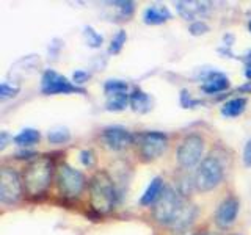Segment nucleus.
<instances>
[{
    "instance_id": "obj_36",
    "label": "nucleus",
    "mask_w": 251,
    "mask_h": 235,
    "mask_svg": "<svg viewBox=\"0 0 251 235\" xmlns=\"http://www.w3.org/2000/svg\"><path fill=\"white\" fill-rule=\"evenodd\" d=\"M248 31L251 33V19H250V22H248Z\"/></svg>"
},
{
    "instance_id": "obj_8",
    "label": "nucleus",
    "mask_w": 251,
    "mask_h": 235,
    "mask_svg": "<svg viewBox=\"0 0 251 235\" xmlns=\"http://www.w3.org/2000/svg\"><path fill=\"white\" fill-rule=\"evenodd\" d=\"M41 93L46 96L53 94H85L86 91L82 86H77L68 77L58 74L53 69H46L41 77Z\"/></svg>"
},
{
    "instance_id": "obj_16",
    "label": "nucleus",
    "mask_w": 251,
    "mask_h": 235,
    "mask_svg": "<svg viewBox=\"0 0 251 235\" xmlns=\"http://www.w3.org/2000/svg\"><path fill=\"white\" fill-rule=\"evenodd\" d=\"M133 112L137 113H148L152 108V100L149 97V94H146L143 90L135 88L130 94V104Z\"/></svg>"
},
{
    "instance_id": "obj_4",
    "label": "nucleus",
    "mask_w": 251,
    "mask_h": 235,
    "mask_svg": "<svg viewBox=\"0 0 251 235\" xmlns=\"http://www.w3.org/2000/svg\"><path fill=\"white\" fill-rule=\"evenodd\" d=\"M55 182L60 196L65 199H77L80 198L86 187V177L82 171L73 168L68 163H60L57 166V174H55Z\"/></svg>"
},
{
    "instance_id": "obj_26",
    "label": "nucleus",
    "mask_w": 251,
    "mask_h": 235,
    "mask_svg": "<svg viewBox=\"0 0 251 235\" xmlns=\"http://www.w3.org/2000/svg\"><path fill=\"white\" fill-rule=\"evenodd\" d=\"M18 93H19V86H13V85H10L8 82H2V83H0V99H2V100L14 97Z\"/></svg>"
},
{
    "instance_id": "obj_37",
    "label": "nucleus",
    "mask_w": 251,
    "mask_h": 235,
    "mask_svg": "<svg viewBox=\"0 0 251 235\" xmlns=\"http://www.w3.org/2000/svg\"><path fill=\"white\" fill-rule=\"evenodd\" d=\"M234 235H239V234H234Z\"/></svg>"
},
{
    "instance_id": "obj_27",
    "label": "nucleus",
    "mask_w": 251,
    "mask_h": 235,
    "mask_svg": "<svg viewBox=\"0 0 251 235\" xmlns=\"http://www.w3.org/2000/svg\"><path fill=\"white\" fill-rule=\"evenodd\" d=\"M188 31H190V35L193 36H201V35H206L209 31V25L204 21H195L190 24Z\"/></svg>"
},
{
    "instance_id": "obj_31",
    "label": "nucleus",
    "mask_w": 251,
    "mask_h": 235,
    "mask_svg": "<svg viewBox=\"0 0 251 235\" xmlns=\"http://www.w3.org/2000/svg\"><path fill=\"white\" fill-rule=\"evenodd\" d=\"M35 157H38L36 155V152H33V151H19L18 154H16V159H25V160H33Z\"/></svg>"
},
{
    "instance_id": "obj_7",
    "label": "nucleus",
    "mask_w": 251,
    "mask_h": 235,
    "mask_svg": "<svg viewBox=\"0 0 251 235\" xmlns=\"http://www.w3.org/2000/svg\"><path fill=\"white\" fill-rule=\"evenodd\" d=\"M24 191V182L19 172L3 166L0 168V202L5 206H13L19 202Z\"/></svg>"
},
{
    "instance_id": "obj_9",
    "label": "nucleus",
    "mask_w": 251,
    "mask_h": 235,
    "mask_svg": "<svg viewBox=\"0 0 251 235\" xmlns=\"http://www.w3.org/2000/svg\"><path fill=\"white\" fill-rule=\"evenodd\" d=\"M138 146L140 154L146 162L159 159V157L167 151L168 147V137L167 133L159 130H149L138 135Z\"/></svg>"
},
{
    "instance_id": "obj_10",
    "label": "nucleus",
    "mask_w": 251,
    "mask_h": 235,
    "mask_svg": "<svg viewBox=\"0 0 251 235\" xmlns=\"http://www.w3.org/2000/svg\"><path fill=\"white\" fill-rule=\"evenodd\" d=\"M133 140L135 137L121 125H110L102 130V141L110 151H123L133 143Z\"/></svg>"
},
{
    "instance_id": "obj_15",
    "label": "nucleus",
    "mask_w": 251,
    "mask_h": 235,
    "mask_svg": "<svg viewBox=\"0 0 251 235\" xmlns=\"http://www.w3.org/2000/svg\"><path fill=\"white\" fill-rule=\"evenodd\" d=\"M163 190H165L163 179L162 177H154L151 182H149L145 193L141 194L140 204H141V206H152V204H155L157 201H159Z\"/></svg>"
},
{
    "instance_id": "obj_23",
    "label": "nucleus",
    "mask_w": 251,
    "mask_h": 235,
    "mask_svg": "<svg viewBox=\"0 0 251 235\" xmlns=\"http://www.w3.org/2000/svg\"><path fill=\"white\" fill-rule=\"evenodd\" d=\"M129 85L124 80H118V78H110L104 83V93L107 96H112V94H120V93H127Z\"/></svg>"
},
{
    "instance_id": "obj_20",
    "label": "nucleus",
    "mask_w": 251,
    "mask_h": 235,
    "mask_svg": "<svg viewBox=\"0 0 251 235\" xmlns=\"http://www.w3.org/2000/svg\"><path fill=\"white\" fill-rule=\"evenodd\" d=\"M83 38H85L86 46L91 47V49H99V47L102 46V43H104V36L90 25H86L83 28Z\"/></svg>"
},
{
    "instance_id": "obj_18",
    "label": "nucleus",
    "mask_w": 251,
    "mask_h": 235,
    "mask_svg": "<svg viewBox=\"0 0 251 235\" xmlns=\"http://www.w3.org/2000/svg\"><path fill=\"white\" fill-rule=\"evenodd\" d=\"M41 140V133H39L36 129H22L18 135H14L13 141L21 147H30L36 144L38 141Z\"/></svg>"
},
{
    "instance_id": "obj_13",
    "label": "nucleus",
    "mask_w": 251,
    "mask_h": 235,
    "mask_svg": "<svg viewBox=\"0 0 251 235\" xmlns=\"http://www.w3.org/2000/svg\"><path fill=\"white\" fill-rule=\"evenodd\" d=\"M227 88H229V78L218 70H209L201 85V90L206 94H218Z\"/></svg>"
},
{
    "instance_id": "obj_5",
    "label": "nucleus",
    "mask_w": 251,
    "mask_h": 235,
    "mask_svg": "<svg viewBox=\"0 0 251 235\" xmlns=\"http://www.w3.org/2000/svg\"><path fill=\"white\" fill-rule=\"evenodd\" d=\"M223 176H225V169L222 162L218 160V157L210 154L206 159H202V162L196 168L193 176V185L198 191L206 193L214 190V188H217L222 184Z\"/></svg>"
},
{
    "instance_id": "obj_11",
    "label": "nucleus",
    "mask_w": 251,
    "mask_h": 235,
    "mask_svg": "<svg viewBox=\"0 0 251 235\" xmlns=\"http://www.w3.org/2000/svg\"><path fill=\"white\" fill-rule=\"evenodd\" d=\"M240 202L235 196H227L226 199L220 202V206L215 210V224L220 229H229V227L235 223V218L239 215Z\"/></svg>"
},
{
    "instance_id": "obj_35",
    "label": "nucleus",
    "mask_w": 251,
    "mask_h": 235,
    "mask_svg": "<svg viewBox=\"0 0 251 235\" xmlns=\"http://www.w3.org/2000/svg\"><path fill=\"white\" fill-rule=\"evenodd\" d=\"M200 235H217V234H214V232H206V234H200Z\"/></svg>"
},
{
    "instance_id": "obj_33",
    "label": "nucleus",
    "mask_w": 251,
    "mask_h": 235,
    "mask_svg": "<svg viewBox=\"0 0 251 235\" xmlns=\"http://www.w3.org/2000/svg\"><path fill=\"white\" fill-rule=\"evenodd\" d=\"M237 93H250L251 94V82H247L245 85H242L240 88H237Z\"/></svg>"
},
{
    "instance_id": "obj_3",
    "label": "nucleus",
    "mask_w": 251,
    "mask_h": 235,
    "mask_svg": "<svg viewBox=\"0 0 251 235\" xmlns=\"http://www.w3.org/2000/svg\"><path fill=\"white\" fill-rule=\"evenodd\" d=\"M118 188L115 180L107 171H98L90 180V201L91 207L98 213H108L118 201Z\"/></svg>"
},
{
    "instance_id": "obj_30",
    "label": "nucleus",
    "mask_w": 251,
    "mask_h": 235,
    "mask_svg": "<svg viewBox=\"0 0 251 235\" xmlns=\"http://www.w3.org/2000/svg\"><path fill=\"white\" fill-rule=\"evenodd\" d=\"M243 163H245V166H251V138L245 143V147H243Z\"/></svg>"
},
{
    "instance_id": "obj_17",
    "label": "nucleus",
    "mask_w": 251,
    "mask_h": 235,
    "mask_svg": "<svg viewBox=\"0 0 251 235\" xmlns=\"http://www.w3.org/2000/svg\"><path fill=\"white\" fill-rule=\"evenodd\" d=\"M247 104H248V100L245 97H234V99H229L227 102H225L220 112H222V115L226 118H237L245 112Z\"/></svg>"
},
{
    "instance_id": "obj_1",
    "label": "nucleus",
    "mask_w": 251,
    "mask_h": 235,
    "mask_svg": "<svg viewBox=\"0 0 251 235\" xmlns=\"http://www.w3.org/2000/svg\"><path fill=\"white\" fill-rule=\"evenodd\" d=\"M196 213H198L196 206L188 202L182 193L176 191L171 187H165L162 196L154 204L152 210L154 219L157 223L176 231L187 229L195 221Z\"/></svg>"
},
{
    "instance_id": "obj_12",
    "label": "nucleus",
    "mask_w": 251,
    "mask_h": 235,
    "mask_svg": "<svg viewBox=\"0 0 251 235\" xmlns=\"http://www.w3.org/2000/svg\"><path fill=\"white\" fill-rule=\"evenodd\" d=\"M176 11L180 18H184L185 21H201V18L204 14H207L210 3L209 2H195V0H190V2H176Z\"/></svg>"
},
{
    "instance_id": "obj_32",
    "label": "nucleus",
    "mask_w": 251,
    "mask_h": 235,
    "mask_svg": "<svg viewBox=\"0 0 251 235\" xmlns=\"http://www.w3.org/2000/svg\"><path fill=\"white\" fill-rule=\"evenodd\" d=\"M8 140L13 141V138L10 137V133H8V132H2V133H0V151H3V149L8 146Z\"/></svg>"
},
{
    "instance_id": "obj_29",
    "label": "nucleus",
    "mask_w": 251,
    "mask_h": 235,
    "mask_svg": "<svg viewBox=\"0 0 251 235\" xmlns=\"http://www.w3.org/2000/svg\"><path fill=\"white\" fill-rule=\"evenodd\" d=\"M91 77V74L88 70H83V69H78L73 74V82L78 86V85H83L85 82H88V78Z\"/></svg>"
},
{
    "instance_id": "obj_34",
    "label": "nucleus",
    "mask_w": 251,
    "mask_h": 235,
    "mask_svg": "<svg viewBox=\"0 0 251 235\" xmlns=\"http://www.w3.org/2000/svg\"><path fill=\"white\" fill-rule=\"evenodd\" d=\"M245 77L251 82V61L245 63Z\"/></svg>"
},
{
    "instance_id": "obj_24",
    "label": "nucleus",
    "mask_w": 251,
    "mask_h": 235,
    "mask_svg": "<svg viewBox=\"0 0 251 235\" xmlns=\"http://www.w3.org/2000/svg\"><path fill=\"white\" fill-rule=\"evenodd\" d=\"M126 41H127V33H126L124 30H120V31H118V33L113 36L112 43H110L108 52H110V53H113V55L120 53V52L123 50V47H124Z\"/></svg>"
},
{
    "instance_id": "obj_2",
    "label": "nucleus",
    "mask_w": 251,
    "mask_h": 235,
    "mask_svg": "<svg viewBox=\"0 0 251 235\" xmlns=\"http://www.w3.org/2000/svg\"><path fill=\"white\" fill-rule=\"evenodd\" d=\"M52 172L53 163L49 157L38 155L28 162L22 172V182L24 190L30 198H38V196H43L47 191L52 180Z\"/></svg>"
},
{
    "instance_id": "obj_21",
    "label": "nucleus",
    "mask_w": 251,
    "mask_h": 235,
    "mask_svg": "<svg viewBox=\"0 0 251 235\" xmlns=\"http://www.w3.org/2000/svg\"><path fill=\"white\" fill-rule=\"evenodd\" d=\"M110 5H113L118 10V18L120 21H127L132 18L133 11H135V3L129 2V0H121V2H112Z\"/></svg>"
},
{
    "instance_id": "obj_6",
    "label": "nucleus",
    "mask_w": 251,
    "mask_h": 235,
    "mask_svg": "<svg viewBox=\"0 0 251 235\" xmlns=\"http://www.w3.org/2000/svg\"><path fill=\"white\" fill-rule=\"evenodd\" d=\"M202 152H204V138L198 133H190L187 135L177 147V163L180 168L190 169L195 168L196 164H200L202 160Z\"/></svg>"
},
{
    "instance_id": "obj_14",
    "label": "nucleus",
    "mask_w": 251,
    "mask_h": 235,
    "mask_svg": "<svg viewBox=\"0 0 251 235\" xmlns=\"http://www.w3.org/2000/svg\"><path fill=\"white\" fill-rule=\"evenodd\" d=\"M171 19V13L167 6L151 5L143 11V22L146 25H160V24Z\"/></svg>"
},
{
    "instance_id": "obj_19",
    "label": "nucleus",
    "mask_w": 251,
    "mask_h": 235,
    "mask_svg": "<svg viewBox=\"0 0 251 235\" xmlns=\"http://www.w3.org/2000/svg\"><path fill=\"white\" fill-rule=\"evenodd\" d=\"M129 104H130V94L127 93L112 94V96L107 97L105 110H108V112H123Z\"/></svg>"
},
{
    "instance_id": "obj_25",
    "label": "nucleus",
    "mask_w": 251,
    "mask_h": 235,
    "mask_svg": "<svg viewBox=\"0 0 251 235\" xmlns=\"http://www.w3.org/2000/svg\"><path fill=\"white\" fill-rule=\"evenodd\" d=\"M180 105H182L184 108H195L198 105H202V100L201 99H193L190 96V93H188L187 90H182V91H180Z\"/></svg>"
},
{
    "instance_id": "obj_22",
    "label": "nucleus",
    "mask_w": 251,
    "mask_h": 235,
    "mask_svg": "<svg viewBox=\"0 0 251 235\" xmlns=\"http://www.w3.org/2000/svg\"><path fill=\"white\" fill-rule=\"evenodd\" d=\"M47 140H49L52 144L68 143V141L71 140V132L66 127H55L47 133Z\"/></svg>"
},
{
    "instance_id": "obj_28",
    "label": "nucleus",
    "mask_w": 251,
    "mask_h": 235,
    "mask_svg": "<svg viewBox=\"0 0 251 235\" xmlns=\"http://www.w3.org/2000/svg\"><path fill=\"white\" fill-rule=\"evenodd\" d=\"M94 160H96V157H94V152L91 149H83L80 152V162L83 166H93L94 164Z\"/></svg>"
}]
</instances>
